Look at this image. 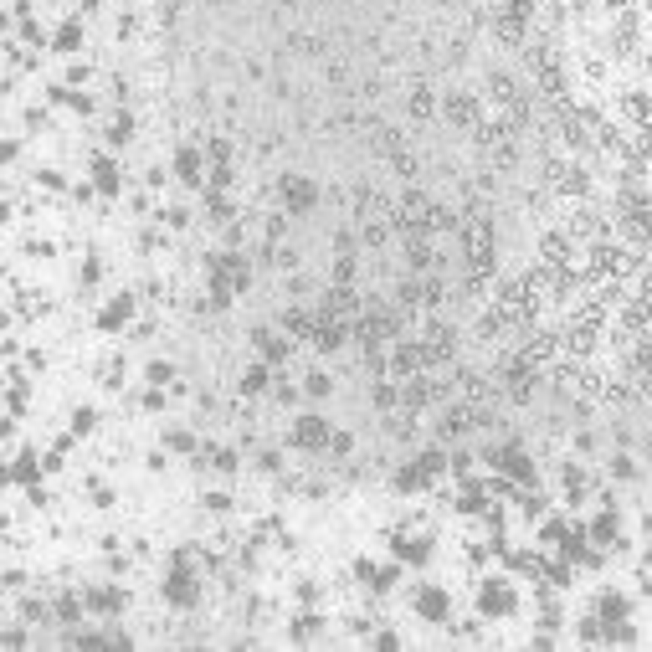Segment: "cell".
I'll return each instance as SVG.
<instances>
[{
  "instance_id": "obj_7",
  "label": "cell",
  "mask_w": 652,
  "mask_h": 652,
  "mask_svg": "<svg viewBox=\"0 0 652 652\" xmlns=\"http://www.w3.org/2000/svg\"><path fill=\"white\" fill-rule=\"evenodd\" d=\"M421 617H447V596L442 591H421Z\"/></svg>"
},
{
  "instance_id": "obj_11",
  "label": "cell",
  "mask_w": 652,
  "mask_h": 652,
  "mask_svg": "<svg viewBox=\"0 0 652 652\" xmlns=\"http://www.w3.org/2000/svg\"><path fill=\"white\" fill-rule=\"evenodd\" d=\"M77 42H83V31H77V26L67 21V26H62V31H57V47H62V51H72Z\"/></svg>"
},
{
  "instance_id": "obj_14",
  "label": "cell",
  "mask_w": 652,
  "mask_h": 652,
  "mask_svg": "<svg viewBox=\"0 0 652 652\" xmlns=\"http://www.w3.org/2000/svg\"><path fill=\"white\" fill-rule=\"evenodd\" d=\"M570 6H585V0H570Z\"/></svg>"
},
{
  "instance_id": "obj_8",
  "label": "cell",
  "mask_w": 652,
  "mask_h": 652,
  "mask_svg": "<svg viewBox=\"0 0 652 652\" xmlns=\"http://www.w3.org/2000/svg\"><path fill=\"white\" fill-rule=\"evenodd\" d=\"M124 319H128V298H119V303H108V308H103V329H119Z\"/></svg>"
},
{
  "instance_id": "obj_5",
  "label": "cell",
  "mask_w": 652,
  "mask_h": 652,
  "mask_svg": "<svg viewBox=\"0 0 652 652\" xmlns=\"http://www.w3.org/2000/svg\"><path fill=\"white\" fill-rule=\"evenodd\" d=\"M180 180H190V185L201 180V154L195 149H180Z\"/></svg>"
},
{
  "instance_id": "obj_2",
  "label": "cell",
  "mask_w": 652,
  "mask_h": 652,
  "mask_svg": "<svg viewBox=\"0 0 652 652\" xmlns=\"http://www.w3.org/2000/svg\"><path fill=\"white\" fill-rule=\"evenodd\" d=\"M324 437H329V426H324V421H314V416L298 421V447H324Z\"/></svg>"
},
{
  "instance_id": "obj_1",
  "label": "cell",
  "mask_w": 652,
  "mask_h": 652,
  "mask_svg": "<svg viewBox=\"0 0 652 652\" xmlns=\"http://www.w3.org/2000/svg\"><path fill=\"white\" fill-rule=\"evenodd\" d=\"M283 195H288V211H303V206H314V185L308 180H283Z\"/></svg>"
},
{
  "instance_id": "obj_9",
  "label": "cell",
  "mask_w": 652,
  "mask_h": 652,
  "mask_svg": "<svg viewBox=\"0 0 652 652\" xmlns=\"http://www.w3.org/2000/svg\"><path fill=\"white\" fill-rule=\"evenodd\" d=\"M411 113H416V119L432 113V93H426V87H416V93H411Z\"/></svg>"
},
{
  "instance_id": "obj_12",
  "label": "cell",
  "mask_w": 652,
  "mask_h": 652,
  "mask_svg": "<svg viewBox=\"0 0 652 652\" xmlns=\"http://www.w3.org/2000/svg\"><path fill=\"white\" fill-rule=\"evenodd\" d=\"M242 385H246V390H262V385H267V370H246Z\"/></svg>"
},
{
  "instance_id": "obj_6",
  "label": "cell",
  "mask_w": 652,
  "mask_h": 652,
  "mask_svg": "<svg viewBox=\"0 0 652 652\" xmlns=\"http://www.w3.org/2000/svg\"><path fill=\"white\" fill-rule=\"evenodd\" d=\"M565 257H570V242L560 237V231H555V237H544V262H565Z\"/></svg>"
},
{
  "instance_id": "obj_10",
  "label": "cell",
  "mask_w": 652,
  "mask_h": 652,
  "mask_svg": "<svg viewBox=\"0 0 652 652\" xmlns=\"http://www.w3.org/2000/svg\"><path fill=\"white\" fill-rule=\"evenodd\" d=\"M93 175H98V185H103V190H113V185H119V175H113V165H108V160H98V165H93Z\"/></svg>"
},
{
  "instance_id": "obj_13",
  "label": "cell",
  "mask_w": 652,
  "mask_h": 652,
  "mask_svg": "<svg viewBox=\"0 0 652 652\" xmlns=\"http://www.w3.org/2000/svg\"><path fill=\"white\" fill-rule=\"evenodd\" d=\"M642 293H647V303H652V272H647V283H642Z\"/></svg>"
},
{
  "instance_id": "obj_4",
  "label": "cell",
  "mask_w": 652,
  "mask_h": 652,
  "mask_svg": "<svg viewBox=\"0 0 652 652\" xmlns=\"http://www.w3.org/2000/svg\"><path fill=\"white\" fill-rule=\"evenodd\" d=\"M421 216H432V211H426V195H406V201H401V211H396V221H406V226H416V221H421Z\"/></svg>"
},
{
  "instance_id": "obj_3",
  "label": "cell",
  "mask_w": 652,
  "mask_h": 652,
  "mask_svg": "<svg viewBox=\"0 0 652 652\" xmlns=\"http://www.w3.org/2000/svg\"><path fill=\"white\" fill-rule=\"evenodd\" d=\"M473 113H478V103L467 98V93H452V98H447V119H452V124H473Z\"/></svg>"
}]
</instances>
